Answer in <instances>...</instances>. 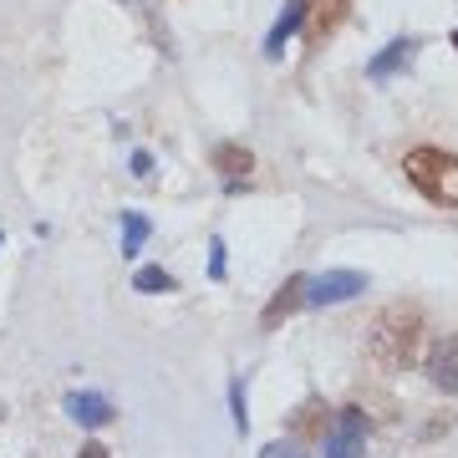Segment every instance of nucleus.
I'll use <instances>...</instances> for the list:
<instances>
[{
	"mask_svg": "<svg viewBox=\"0 0 458 458\" xmlns=\"http://www.w3.org/2000/svg\"><path fill=\"white\" fill-rule=\"evenodd\" d=\"M423 311L418 306H387L367 327V361L377 372H408L412 361L423 357Z\"/></svg>",
	"mask_w": 458,
	"mask_h": 458,
	"instance_id": "obj_1",
	"label": "nucleus"
},
{
	"mask_svg": "<svg viewBox=\"0 0 458 458\" xmlns=\"http://www.w3.org/2000/svg\"><path fill=\"white\" fill-rule=\"evenodd\" d=\"M403 174L423 199L443 204V209H458V158L443 153V148H412L403 158Z\"/></svg>",
	"mask_w": 458,
	"mask_h": 458,
	"instance_id": "obj_2",
	"label": "nucleus"
},
{
	"mask_svg": "<svg viewBox=\"0 0 458 458\" xmlns=\"http://www.w3.org/2000/svg\"><path fill=\"white\" fill-rule=\"evenodd\" d=\"M361 291H367L361 270H327V276L306 280V306H342V301H352Z\"/></svg>",
	"mask_w": 458,
	"mask_h": 458,
	"instance_id": "obj_3",
	"label": "nucleus"
},
{
	"mask_svg": "<svg viewBox=\"0 0 458 458\" xmlns=\"http://www.w3.org/2000/svg\"><path fill=\"white\" fill-rule=\"evenodd\" d=\"M361 448H367V418L361 408H342L327 433V458H361Z\"/></svg>",
	"mask_w": 458,
	"mask_h": 458,
	"instance_id": "obj_4",
	"label": "nucleus"
},
{
	"mask_svg": "<svg viewBox=\"0 0 458 458\" xmlns=\"http://www.w3.org/2000/svg\"><path fill=\"white\" fill-rule=\"evenodd\" d=\"M428 382L438 393L458 397V336H443L433 352H428Z\"/></svg>",
	"mask_w": 458,
	"mask_h": 458,
	"instance_id": "obj_5",
	"label": "nucleus"
},
{
	"mask_svg": "<svg viewBox=\"0 0 458 458\" xmlns=\"http://www.w3.org/2000/svg\"><path fill=\"white\" fill-rule=\"evenodd\" d=\"M352 0H306V26H311V41H327V36L342 31Z\"/></svg>",
	"mask_w": 458,
	"mask_h": 458,
	"instance_id": "obj_6",
	"label": "nucleus"
},
{
	"mask_svg": "<svg viewBox=\"0 0 458 458\" xmlns=\"http://www.w3.org/2000/svg\"><path fill=\"white\" fill-rule=\"evenodd\" d=\"M291 433H295V438H327V433H331L327 397H306V403L291 412Z\"/></svg>",
	"mask_w": 458,
	"mask_h": 458,
	"instance_id": "obj_7",
	"label": "nucleus"
},
{
	"mask_svg": "<svg viewBox=\"0 0 458 458\" xmlns=\"http://www.w3.org/2000/svg\"><path fill=\"white\" fill-rule=\"evenodd\" d=\"M209 164H214V174H225L229 189H240V183L250 179L255 158H250V148H240V143H219V148L209 153Z\"/></svg>",
	"mask_w": 458,
	"mask_h": 458,
	"instance_id": "obj_8",
	"label": "nucleus"
},
{
	"mask_svg": "<svg viewBox=\"0 0 458 458\" xmlns=\"http://www.w3.org/2000/svg\"><path fill=\"white\" fill-rule=\"evenodd\" d=\"M301 306H306V276H291V280L276 291V301L260 311V327H265V331L280 327V321H285L291 311H301Z\"/></svg>",
	"mask_w": 458,
	"mask_h": 458,
	"instance_id": "obj_9",
	"label": "nucleus"
},
{
	"mask_svg": "<svg viewBox=\"0 0 458 458\" xmlns=\"http://www.w3.org/2000/svg\"><path fill=\"white\" fill-rule=\"evenodd\" d=\"M66 412L77 418V423H87V428H102L107 418H113V403L102 393H66Z\"/></svg>",
	"mask_w": 458,
	"mask_h": 458,
	"instance_id": "obj_10",
	"label": "nucleus"
},
{
	"mask_svg": "<svg viewBox=\"0 0 458 458\" xmlns=\"http://www.w3.org/2000/svg\"><path fill=\"white\" fill-rule=\"evenodd\" d=\"M301 26H306V0H285V16L276 21V31H270L265 51H270V56H280V47H285V41H291Z\"/></svg>",
	"mask_w": 458,
	"mask_h": 458,
	"instance_id": "obj_11",
	"label": "nucleus"
},
{
	"mask_svg": "<svg viewBox=\"0 0 458 458\" xmlns=\"http://www.w3.org/2000/svg\"><path fill=\"white\" fill-rule=\"evenodd\" d=\"M412 56V41H393V47L382 51V56H372V66H367V77H377V82H387V77H393L397 66L408 62Z\"/></svg>",
	"mask_w": 458,
	"mask_h": 458,
	"instance_id": "obj_12",
	"label": "nucleus"
},
{
	"mask_svg": "<svg viewBox=\"0 0 458 458\" xmlns=\"http://www.w3.org/2000/svg\"><path fill=\"white\" fill-rule=\"evenodd\" d=\"M148 240V219L143 214H123V255H138Z\"/></svg>",
	"mask_w": 458,
	"mask_h": 458,
	"instance_id": "obj_13",
	"label": "nucleus"
},
{
	"mask_svg": "<svg viewBox=\"0 0 458 458\" xmlns=\"http://www.w3.org/2000/svg\"><path fill=\"white\" fill-rule=\"evenodd\" d=\"M132 285H138V291H174V276L158 270V265H143V270L132 276Z\"/></svg>",
	"mask_w": 458,
	"mask_h": 458,
	"instance_id": "obj_14",
	"label": "nucleus"
},
{
	"mask_svg": "<svg viewBox=\"0 0 458 458\" xmlns=\"http://www.w3.org/2000/svg\"><path fill=\"white\" fill-rule=\"evenodd\" d=\"M229 408H234V428L245 433L250 418H245V387H240V382H229Z\"/></svg>",
	"mask_w": 458,
	"mask_h": 458,
	"instance_id": "obj_15",
	"label": "nucleus"
},
{
	"mask_svg": "<svg viewBox=\"0 0 458 458\" xmlns=\"http://www.w3.org/2000/svg\"><path fill=\"white\" fill-rule=\"evenodd\" d=\"M260 458H311V454H306L301 443H265Z\"/></svg>",
	"mask_w": 458,
	"mask_h": 458,
	"instance_id": "obj_16",
	"label": "nucleus"
},
{
	"mask_svg": "<svg viewBox=\"0 0 458 458\" xmlns=\"http://www.w3.org/2000/svg\"><path fill=\"white\" fill-rule=\"evenodd\" d=\"M77 458H107V448H102V443H87V448H82Z\"/></svg>",
	"mask_w": 458,
	"mask_h": 458,
	"instance_id": "obj_17",
	"label": "nucleus"
},
{
	"mask_svg": "<svg viewBox=\"0 0 458 458\" xmlns=\"http://www.w3.org/2000/svg\"><path fill=\"white\" fill-rule=\"evenodd\" d=\"M454 51H458V31H454Z\"/></svg>",
	"mask_w": 458,
	"mask_h": 458,
	"instance_id": "obj_18",
	"label": "nucleus"
}]
</instances>
